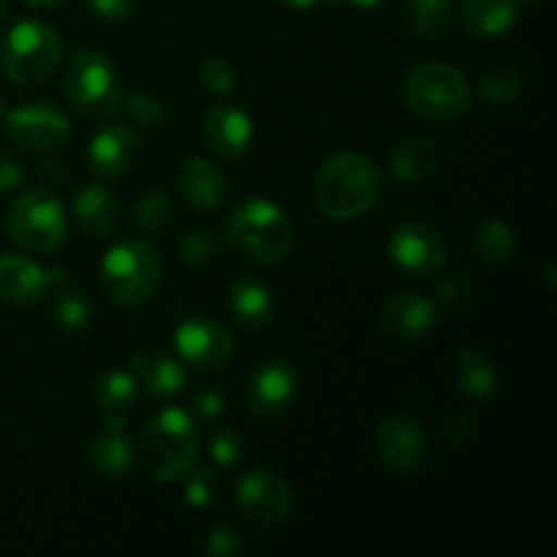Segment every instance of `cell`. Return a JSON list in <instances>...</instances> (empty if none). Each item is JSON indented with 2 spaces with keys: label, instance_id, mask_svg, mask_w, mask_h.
I'll return each instance as SVG.
<instances>
[{
  "label": "cell",
  "instance_id": "cell-1",
  "mask_svg": "<svg viewBox=\"0 0 557 557\" xmlns=\"http://www.w3.org/2000/svg\"><path fill=\"white\" fill-rule=\"evenodd\" d=\"M315 205L332 221H351L368 212L381 194L379 166L362 152L332 156L315 174Z\"/></svg>",
  "mask_w": 557,
  "mask_h": 557
},
{
  "label": "cell",
  "instance_id": "cell-2",
  "mask_svg": "<svg viewBox=\"0 0 557 557\" xmlns=\"http://www.w3.org/2000/svg\"><path fill=\"white\" fill-rule=\"evenodd\" d=\"M139 455L158 482H177L199 457V428L185 408H163L141 430Z\"/></svg>",
  "mask_w": 557,
  "mask_h": 557
},
{
  "label": "cell",
  "instance_id": "cell-3",
  "mask_svg": "<svg viewBox=\"0 0 557 557\" xmlns=\"http://www.w3.org/2000/svg\"><path fill=\"white\" fill-rule=\"evenodd\" d=\"M228 239L245 259L275 264L292 253L294 223L275 201L248 199L228 218Z\"/></svg>",
  "mask_w": 557,
  "mask_h": 557
},
{
  "label": "cell",
  "instance_id": "cell-4",
  "mask_svg": "<svg viewBox=\"0 0 557 557\" xmlns=\"http://www.w3.org/2000/svg\"><path fill=\"white\" fill-rule=\"evenodd\" d=\"M403 101L422 120L449 123L471 107L468 79L446 63H419L403 79Z\"/></svg>",
  "mask_w": 557,
  "mask_h": 557
},
{
  "label": "cell",
  "instance_id": "cell-5",
  "mask_svg": "<svg viewBox=\"0 0 557 557\" xmlns=\"http://www.w3.org/2000/svg\"><path fill=\"white\" fill-rule=\"evenodd\" d=\"M161 281V259L152 245L123 239L107 250L101 261V288L114 305L136 308L152 297Z\"/></svg>",
  "mask_w": 557,
  "mask_h": 557
},
{
  "label": "cell",
  "instance_id": "cell-6",
  "mask_svg": "<svg viewBox=\"0 0 557 557\" xmlns=\"http://www.w3.org/2000/svg\"><path fill=\"white\" fill-rule=\"evenodd\" d=\"M60 58H63V44L47 22H16L3 41V69L20 87H36L52 79Z\"/></svg>",
  "mask_w": 557,
  "mask_h": 557
},
{
  "label": "cell",
  "instance_id": "cell-7",
  "mask_svg": "<svg viewBox=\"0 0 557 557\" xmlns=\"http://www.w3.org/2000/svg\"><path fill=\"white\" fill-rule=\"evenodd\" d=\"M65 96L90 120L112 117L123 109V87L112 60L98 49H82L65 69Z\"/></svg>",
  "mask_w": 557,
  "mask_h": 557
},
{
  "label": "cell",
  "instance_id": "cell-8",
  "mask_svg": "<svg viewBox=\"0 0 557 557\" xmlns=\"http://www.w3.org/2000/svg\"><path fill=\"white\" fill-rule=\"evenodd\" d=\"M65 232H69V218L52 190L33 188L11 207L9 234L22 250L52 253L63 245Z\"/></svg>",
  "mask_w": 557,
  "mask_h": 557
},
{
  "label": "cell",
  "instance_id": "cell-9",
  "mask_svg": "<svg viewBox=\"0 0 557 557\" xmlns=\"http://www.w3.org/2000/svg\"><path fill=\"white\" fill-rule=\"evenodd\" d=\"M174 348H177L180 362L194 370H205V373L223 370L234 357V341L226 326L201 319V315L185 319L174 330Z\"/></svg>",
  "mask_w": 557,
  "mask_h": 557
},
{
  "label": "cell",
  "instance_id": "cell-10",
  "mask_svg": "<svg viewBox=\"0 0 557 557\" xmlns=\"http://www.w3.org/2000/svg\"><path fill=\"white\" fill-rule=\"evenodd\" d=\"M446 239L435 226L422 221L406 223L389 237V259L411 277L438 275L446 264Z\"/></svg>",
  "mask_w": 557,
  "mask_h": 557
},
{
  "label": "cell",
  "instance_id": "cell-11",
  "mask_svg": "<svg viewBox=\"0 0 557 557\" xmlns=\"http://www.w3.org/2000/svg\"><path fill=\"white\" fill-rule=\"evenodd\" d=\"M237 504L248 520L261 528H277L294 509V490L272 471H253L237 484Z\"/></svg>",
  "mask_w": 557,
  "mask_h": 557
},
{
  "label": "cell",
  "instance_id": "cell-12",
  "mask_svg": "<svg viewBox=\"0 0 557 557\" xmlns=\"http://www.w3.org/2000/svg\"><path fill=\"white\" fill-rule=\"evenodd\" d=\"M5 134L22 150L44 152L63 145L71 134V123L52 103H27L5 112Z\"/></svg>",
  "mask_w": 557,
  "mask_h": 557
},
{
  "label": "cell",
  "instance_id": "cell-13",
  "mask_svg": "<svg viewBox=\"0 0 557 557\" xmlns=\"http://www.w3.org/2000/svg\"><path fill=\"white\" fill-rule=\"evenodd\" d=\"M375 446H379L381 460L400 476H413L428 466V435H424L422 424L406 413H397L379 424Z\"/></svg>",
  "mask_w": 557,
  "mask_h": 557
},
{
  "label": "cell",
  "instance_id": "cell-14",
  "mask_svg": "<svg viewBox=\"0 0 557 557\" xmlns=\"http://www.w3.org/2000/svg\"><path fill=\"white\" fill-rule=\"evenodd\" d=\"M299 395V373L286 359H267L250 373L245 386L248 411L259 419L281 417Z\"/></svg>",
  "mask_w": 557,
  "mask_h": 557
},
{
  "label": "cell",
  "instance_id": "cell-15",
  "mask_svg": "<svg viewBox=\"0 0 557 557\" xmlns=\"http://www.w3.org/2000/svg\"><path fill=\"white\" fill-rule=\"evenodd\" d=\"M65 286L63 270H44L25 256H0V302L11 308H33L49 292Z\"/></svg>",
  "mask_w": 557,
  "mask_h": 557
},
{
  "label": "cell",
  "instance_id": "cell-16",
  "mask_svg": "<svg viewBox=\"0 0 557 557\" xmlns=\"http://www.w3.org/2000/svg\"><path fill=\"white\" fill-rule=\"evenodd\" d=\"M435 321H438V308L433 299L422 297V294H395L381 308V326L395 341H422L433 332Z\"/></svg>",
  "mask_w": 557,
  "mask_h": 557
},
{
  "label": "cell",
  "instance_id": "cell-17",
  "mask_svg": "<svg viewBox=\"0 0 557 557\" xmlns=\"http://www.w3.org/2000/svg\"><path fill=\"white\" fill-rule=\"evenodd\" d=\"M207 147L221 158H239L253 141V120L234 103H218L205 114L201 123Z\"/></svg>",
  "mask_w": 557,
  "mask_h": 557
},
{
  "label": "cell",
  "instance_id": "cell-18",
  "mask_svg": "<svg viewBox=\"0 0 557 557\" xmlns=\"http://www.w3.org/2000/svg\"><path fill=\"white\" fill-rule=\"evenodd\" d=\"M141 139L128 125H103L87 147V163L101 177H120L139 156Z\"/></svg>",
  "mask_w": 557,
  "mask_h": 557
},
{
  "label": "cell",
  "instance_id": "cell-19",
  "mask_svg": "<svg viewBox=\"0 0 557 557\" xmlns=\"http://www.w3.org/2000/svg\"><path fill=\"white\" fill-rule=\"evenodd\" d=\"M177 190L190 210L215 212L226 201L228 183L207 158H188L177 169Z\"/></svg>",
  "mask_w": 557,
  "mask_h": 557
},
{
  "label": "cell",
  "instance_id": "cell-20",
  "mask_svg": "<svg viewBox=\"0 0 557 557\" xmlns=\"http://www.w3.org/2000/svg\"><path fill=\"white\" fill-rule=\"evenodd\" d=\"M136 462L134 444L125 435V419L120 413H112L107 419V428L98 435L96 444L90 449V466L92 471L101 473L107 479H123L128 476L131 468Z\"/></svg>",
  "mask_w": 557,
  "mask_h": 557
},
{
  "label": "cell",
  "instance_id": "cell-21",
  "mask_svg": "<svg viewBox=\"0 0 557 557\" xmlns=\"http://www.w3.org/2000/svg\"><path fill=\"white\" fill-rule=\"evenodd\" d=\"M74 218L87 237H109L120 223V205L101 185H85L74 196Z\"/></svg>",
  "mask_w": 557,
  "mask_h": 557
},
{
  "label": "cell",
  "instance_id": "cell-22",
  "mask_svg": "<svg viewBox=\"0 0 557 557\" xmlns=\"http://www.w3.org/2000/svg\"><path fill=\"white\" fill-rule=\"evenodd\" d=\"M131 373L136 384L152 397H169L183 389L185 368L180 359L166 357V354H136L131 359Z\"/></svg>",
  "mask_w": 557,
  "mask_h": 557
},
{
  "label": "cell",
  "instance_id": "cell-23",
  "mask_svg": "<svg viewBox=\"0 0 557 557\" xmlns=\"http://www.w3.org/2000/svg\"><path fill=\"white\" fill-rule=\"evenodd\" d=\"M460 22L471 36L500 38L517 25L515 0H462Z\"/></svg>",
  "mask_w": 557,
  "mask_h": 557
},
{
  "label": "cell",
  "instance_id": "cell-24",
  "mask_svg": "<svg viewBox=\"0 0 557 557\" xmlns=\"http://www.w3.org/2000/svg\"><path fill=\"white\" fill-rule=\"evenodd\" d=\"M228 310L243 326L264 330V326L272 324L275 302H272L270 288L259 277H239L232 292H228Z\"/></svg>",
  "mask_w": 557,
  "mask_h": 557
},
{
  "label": "cell",
  "instance_id": "cell-25",
  "mask_svg": "<svg viewBox=\"0 0 557 557\" xmlns=\"http://www.w3.org/2000/svg\"><path fill=\"white\" fill-rule=\"evenodd\" d=\"M451 375H455L457 392L473 403H487L498 389V373L490 364V359L476 348H462L457 354Z\"/></svg>",
  "mask_w": 557,
  "mask_h": 557
},
{
  "label": "cell",
  "instance_id": "cell-26",
  "mask_svg": "<svg viewBox=\"0 0 557 557\" xmlns=\"http://www.w3.org/2000/svg\"><path fill=\"white\" fill-rule=\"evenodd\" d=\"M435 163H438V156H435L433 141L424 136H408V139L397 141L392 150L389 172L400 183H422L424 177L433 174Z\"/></svg>",
  "mask_w": 557,
  "mask_h": 557
},
{
  "label": "cell",
  "instance_id": "cell-27",
  "mask_svg": "<svg viewBox=\"0 0 557 557\" xmlns=\"http://www.w3.org/2000/svg\"><path fill=\"white\" fill-rule=\"evenodd\" d=\"M403 20L419 38H435L449 27L451 0H406Z\"/></svg>",
  "mask_w": 557,
  "mask_h": 557
},
{
  "label": "cell",
  "instance_id": "cell-28",
  "mask_svg": "<svg viewBox=\"0 0 557 557\" xmlns=\"http://www.w3.org/2000/svg\"><path fill=\"white\" fill-rule=\"evenodd\" d=\"M471 248L473 256L484 264H500L515 253V234L504 221H484L473 232Z\"/></svg>",
  "mask_w": 557,
  "mask_h": 557
},
{
  "label": "cell",
  "instance_id": "cell-29",
  "mask_svg": "<svg viewBox=\"0 0 557 557\" xmlns=\"http://www.w3.org/2000/svg\"><path fill=\"white\" fill-rule=\"evenodd\" d=\"M136 392H139V384L128 370H109L96 381V403L109 413L128 408L136 400Z\"/></svg>",
  "mask_w": 557,
  "mask_h": 557
},
{
  "label": "cell",
  "instance_id": "cell-30",
  "mask_svg": "<svg viewBox=\"0 0 557 557\" xmlns=\"http://www.w3.org/2000/svg\"><path fill=\"white\" fill-rule=\"evenodd\" d=\"M136 226L145 228L147 234H161L163 228L172 226L174 221V205L166 196V190L150 188L141 194L134 205Z\"/></svg>",
  "mask_w": 557,
  "mask_h": 557
},
{
  "label": "cell",
  "instance_id": "cell-31",
  "mask_svg": "<svg viewBox=\"0 0 557 557\" xmlns=\"http://www.w3.org/2000/svg\"><path fill=\"white\" fill-rule=\"evenodd\" d=\"M522 74L517 69H495L490 74H484L482 79V96L484 101L498 103V107H506V103H515L517 98L522 96Z\"/></svg>",
  "mask_w": 557,
  "mask_h": 557
},
{
  "label": "cell",
  "instance_id": "cell-32",
  "mask_svg": "<svg viewBox=\"0 0 557 557\" xmlns=\"http://www.w3.org/2000/svg\"><path fill=\"white\" fill-rule=\"evenodd\" d=\"M54 324L65 332V335H82L90 326L92 310L82 294H60V299L52 308Z\"/></svg>",
  "mask_w": 557,
  "mask_h": 557
},
{
  "label": "cell",
  "instance_id": "cell-33",
  "mask_svg": "<svg viewBox=\"0 0 557 557\" xmlns=\"http://www.w3.org/2000/svg\"><path fill=\"white\" fill-rule=\"evenodd\" d=\"M177 253L188 267H207L218 259V253H221V243H218L215 234L207 232V228H196V232H188L180 237Z\"/></svg>",
  "mask_w": 557,
  "mask_h": 557
},
{
  "label": "cell",
  "instance_id": "cell-34",
  "mask_svg": "<svg viewBox=\"0 0 557 557\" xmlns=\"http://www.w3.org/2000/svg\"><path fill=\"white\" fill-rule=\"evenodd\" d=\"M125 112L134 123L147 125V128H156V125L163 123L166 117V107H163L161 98L156 92H147V90H136L131 92L128 101H125Z\"/></svg>",
  "mask_w": 557,
  "mask_h": 557
},
{
  "label": "cell",
  "instance_id": "cell-35",
  "mask_svg": "<svg viewBox=\"0 0 557 557\" xmlns=\"http://www.w3.org/2000/svg\"><path fill=\"white\" fill-rule=\"evenodd\" d=\"M188 482H185V504L194 506V509H207V506L215 504L218 498V476L210 468H199V471L185 473Z\"/></svg>",
  "mask_w": 557,
  "mask_h": 557
},
{
  "label": "cell",
  "instance_id": "cell-36",
  "mask_svg": "<svg viewBox=\"0 0 557 557\" xmlns=\"http://www.w3.org/2000/svg\"><path fill=\"white\" fill-rule=\"evenodd\" d=\"M207 451H210L212 462L218 468H228V466H237L239 455H243V441L234 430L226 428H218L212 430L210 441H207Z\"/></svg>",
  "mask_w": 557,
  "mask_h": 557
},
{
  "label": "cell",
  "instance_id": "cell-37",
  "mask_svg": "<svg viewBox=\"0 0 557 557\" xmlns=\"http://www.w3.org/2000/svg\"><path fill=\"white\" fill-rule=\"evenodd\" d=\"M199 76L201 85H205L207 90L218 92V96L234 90V85H237V71H234V65L226 63L223 58H207L205 63H201Z\"/></svg>",
  "mask_w": 557,
  "mask_h": 557
},
{
  "label": "cell",
  "instance_id": "cell-38",
  "mask_svg": "<svg viewBox=\"0 0 557 557\" xmlns=\"http://www.w3.org/2000/svg\"><path fill=\"white\" fill-rule=\"evenodd\" d=\"M205 549L212 557H239V555H245V542L237 531L218 525L207 533Z\"/></svg>",
  "mask_w": 557,
  "mask_h": 557
},
{
  "label": "cell",
  "instance_id": "cell-39",
  "mask_svg": "<svg viewBox=\"0 0 557 557\" xmlns=\"http://www.w3.org/2000/svg\"><path fill=\"white\" fill-rule=\"evenodd\" d=\"M473 297V281L468 277V272H451L438 288V302L446 308H460L468 299Z\"/></svg>",
  "mask_w": 557,
  "mask_h": 557
},
{
  "label": "cell",
  "instance_id": "cell-40",
  "mask_svg": "<svg viewBox=\"0 0 557 557\" xmlns=\"http://www.w3.org/2000/svg\"><path fill=\"white\" fill-rule=\"evenodd\" d=\"M223 406H226V403H223V395L218 389H212V386H205V389H199L190 397V408H194L201 419H218L223 413Z\"/></svg>",
  "mask_w": 557,
  "mask_h": 557
},
{
  "label": "cell",
  "instance_id": "cell-41",
  "mask_svg": "<svg viewBox=\"0 0 557 557\" xmlns=\"http://www.w3.org/2000/svg\"><path fill=\"white\" fill-rule=\"evenodd\" d=\"M87 5L98 20L107 22L128 20L131 11H134V0H87Z\"/></svg>",
  "mask_w": 557,
  "mask_h": 557
},
{
  "label": "cell",
  "instance_id": "cell-42",
  "mask_svg": "<svg viewBox=\"0 0 557 557\" xmlns=\"http://www.w3.org/2000/svg\"><path fill=\"white\" fill-rule=\"evenodd\" d=\"M22 183V163L14 156L0 150V194H9Z\"/></svg>",
  "mask_w": 557,
  "mask_h": 557
},
{
  "label": "cell",
  "instance_id": "cell-43",
  "mask_svg": "<svg viewBox=\"0 0 557 557\" xmlns=\"http://www.w3.org/2000/svg\"><path fill=\"white\" fill-rule=\"evenodd\" d=\"M283 3H286L288 9L310 11V9H315V5H319V3H324V0H283Z\"/></svg>",
  "mask_w": 557,
  "mask_h": 557
},
{
  "label": "cell",
  "instance_id": "cell-44",
  "mask_svg": "<svg viewBox=\"0 0 557 557\" xmlns=\"http://www.w3.org/2000/svg\"><path fill=\"white\" fill-rule=\"evenodd\" d=\"M343 3L354 5V9H379V5L389 3V0H343Z\"/></svg>",
  "mask_w": 557,
  "mask_h": 557
},
{
  "label": "cell",
  "instance_id": "cell-45",
  "mask_svg": "<svg viewBox=\"0 0 557 557\" xmlns=\"http://www.w3.org/2000/svg\"><path fill=\"white\" fill-rule=\"evenodd\" d=\"M25 5H30V9H52V5L63 3V0H22Z\"/></svg>",
  "mask_w": 557,
  "mask_h": 557
},
{
  "label": "cell",
  "instance_id": "cell-46",
  "mask_svg": "<svg viewBox=\"0 0 557 557\" xmlns=\"http://www.w3.org/2000/svg\"><path fill=\"white\" fill-rule=\"evenodd\" d=\"M5 112H9V107H5V96H3V92H0V123H3Z\"/></svg>",
  "mask_w": 557,
  "mask_h": 557
},
{
  "label": "cell",
  "instance_id": "cell-47",
  "mask_svg": "<svg viewBox=\"0 0 557 557\" xmlns=\"http://www.w3.org/2000/svg\"><path fill=\"white\" fill-rule=\"evenodd\" d=\"M5 14H9V3H5V0H0V20H3Z\"/></svg>",
  "mask_w": 557,
  "mask_h": 557
},
{
  "label": "cell",
  "instance_id": "cell-48",
  "mask_svg": "<svg viewBox=\"0 0 557 557\" xmlns=\"http://www.w3.org/2000/svg\"><path fill=\"white\" fill-rule=\"evenodd\" d=\"M517 3H522V5H539V3H542V0H517Z\"/></svg>",
  "mask_w": 557,
  "mask_h": 557
}]
</instances>
